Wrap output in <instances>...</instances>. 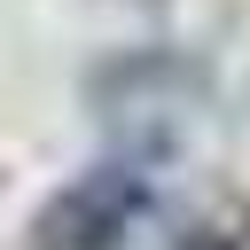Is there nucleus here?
Masks as SVG:
<instances>
[{
    "instance_id": "f257e3e1",
    "label": "nucleus",
    "mask_w": 250,
    "mask_h": 250,
    "mask_svg": "<svg viewBox=\"0 0 250 250\" xmlns=\"http://www.w3.org/2000/svg\"><path fill=\"white\" fill-rule=\"evenodd\" d=\"M211 102V70L180 47H125L86 78V109L125 141V156L172 148Z\"/></svg>"
},
{
    "instance_id": "7ed1b4c3",
    "label": "nucleus",
    "mask_w": 250,
    "mask_h": 250,
    "mask_svg": "<svg viewBox=\"0 0 250 250\" xmlns=\"http://www.w3.org/2000/svg\"><path fill=\"white\" fill-rule=\"evenodd\" d=\"M180 250H234V242H227V234H219V227H195V234H188V242H180Z\"/></svg>"
},
{
    "instance_id": "f03ea898",
    "label": "nucleus",
    "mask_w": 250,
    "mask_h": 250,
    "mask_svg": "<svg viewBox=\"0 0 250 250\" xmlns=\"http://www.w3.org/2000/svg\"><path fill=\"white\" fill-rule=\"evenodd\" d=\"M156 203V172L148 156H102L86 172H70L23 227V250H117Z\"/></svg>"
}]
</instances>
